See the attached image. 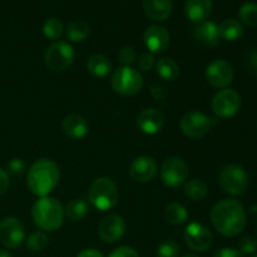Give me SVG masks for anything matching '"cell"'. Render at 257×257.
<instances>
[{
  "label": "cell",
  "mask_w": 257,
  "mask_h": 257,
  "mask_svg": "<svg viewBox=\"0 0 257 257\" xmlns=\"http://www.w3.org/2000/svg\"><path fill=\"white\" fill-rule=\"evenodd\" d=\"M211 223L213 227L226 237L240 235L246 226V212L238 201L222 200L211 210Z\"/></svg>",
  "instance_id": "6da1fadb"
},
{
  "label": "cell",
  "mask_w": 257,
  "mask_h": 257,
  "mask_svg": "<svg viewBox=\"0 0 257 257\" xmlns=\"http://www.w3.org/2000/svg\"><path fill=\"white\" fill-rule=\"evenodd\" d=\"M60 171L57 163L48 158L38 160L28 171L27 183L29 190L39 197H47L59 183Z\"/></svg>",
  "instance_id": "7a4b0ae2"
},
{
  "label": "cell",
  "mask_w": 257,
  "mask_h": 257,
  "mask_svg": "<svg viewBox=\"0 0 257 257\" xmlns=\"http://www.w3.org/2000/svg\"><path fill=\"white\" fill-rule=\"evenodd\" d=\"M32 217L38 228L52 232L62 227L65 217L64 208L57 198L40 197L33 205Z\"/></svg>",
  "instance_id": "3957f363"
},
{
  "label": "cell",
  "mask_w": 257,
  "mask_h": 257,
  "mask_svg": "<svg viewBox=\"0 0 257 257\" xmlns=\"http://www.w3.org/2000/svg\"><path fill=\"white\" fill-rule=\"evenodd\" d=\"M119 200L117 185L108 177H99L89 188V201L97 210L108 211L114 207Z\"/></svg>",
  "instance_id": "277c9868"
},
{
  "label": "cell",
  "mask_w": 257,
  "mask_h": 257,
  "mask_svg": "<svg viewBox=\"0 0 257 257\" xmlns=\"http://www.w3.org/2000/svg\"><path fill=\"white\" fill-rule=\"evenodd\" d=\"M113 90L120 95H135L142 89L143 77L132 67H119L114 70L110 78Z\"/></svg>",
  "instance_id": "5b68a950"
},
{
  "label": "cell",
  "mask_w": 257,
  "mask_h": 257,
  "mask_svg": "<svg viewBox=\"0 0 257 257\" xmlns=\"http://www.w3.org/2000/svg\"><path fill=\"white\" fill-rule=\"evenodd\" d=\"M218 183L223 192L231 196H242L248 186V175L238 165H227L218 175Z\"/></svg>",
  "instance_id": "8992f818"
},
{
  "label": "cell",
  "mask_w": 257,
  "mask_h": 257,
  "mask_svg": "<svg viewBox=\"0 0 257 257\" xmlns=\"http://www.w3.org/2000/svg\"><path fill=\"white\" fill-rule=\"evenodd\" d=\"M74 58V48L69 43L58 40L45 50L44 64L53 72H63L73 64Z\"/></svg>",
  "instance_id": "52a82bcc"
},
{
  "label": "cell",
  "mask_w": 257,
  "mask_h": 257,
  "mask_svg": "<svg viewBox=\"0 0 257 257\" xmlns=\"http://www.w3.org/2000/svg\"><path fill=\"white\" fill-rule=\"evenodd\" d=\"M161 180L167 187L177 188L186 182L188 168L180 157H168L161 166Z\"/></svg>",
  "instance_id": "ba28073f"
},
{
  "label": "cell",
  "mask_w": 257,
  "mask_h": 257,
  "mask_svg": "<svg viewBox=\"0 0 257 257\" xmlns=\"http://www.w3.org/2000/svg\"><path fill=\"white\" fill-rule=\"evenodd\" d=\"M241 108V97L236 90L223 88L218 90L212 99V110L218 118H231Z\"/></svg>",
  "instance_id": "9c48e42d"
},
{
  "label": "cell",
  "mask_w": 257,
  "mask_h": 257,
  "mask_svg": "<svg viewBox=\"0 0 257 257\" xmlns=\"http://www.w3.org/2000/svg\"><path fill=\"white\" fill-rule=\"evenodd\" d=\"M211 125H212L211 118L207 117L205 113L197 112V110L186 113L180 123L183 135L188 138H192V140L205 137L210 132Z\"/></svg>",
  "instance_id": "30bf717a"
},
{
  "label": "cell",
  "mask_w": 257,
  "mask_h": 257,
  "mask_svg": "<svg viewBox=\"0 0 257 257\" xmlns=\"http://www.w3.org/2000/svg\"><path fill=\"white\" fill-rule=\"evenodd\" d=\"M235 77L233 67L223 59H216L206 68V79L213 88L223 89L232 83Z\"/></svg>",
  "instance_id": "8fae6325"
},
{
  "label": "cell",
  "mask_w": 257,
  "mask_h": 257,
  "mask_svg": "<svg viewBox=\"0 0 257 257\" xmlns=\"http://www.w3.org/2000/svg\"><path fill=\"white\" fill-rule=\"evenodd\" d=\"M25 240V227L20 220L7 217L0 222V242L7 248H18Z\"/></svg>",
  "instance_id": "7c38bea8"
},
{
  "label": "cell",
  "mask_w": 257,
  "mask_h": 257,
  "mask_svg": "<svg viewBox=\"0 0 257 257\" xmlns=\"http://www.w3.org/2000/svg\"><path fill=\"white\" fill-rule=\"evenodd\" d=\"M185 242L196 252H205L212 245V233L205 225L192 222L185 230Z\"/></svg>",
  "instance_id": "4fadbf2b"
},
{
  "label": "cell",
  "mask_w": 257,
  "mask_h": 257,
  "mask_svg": "<svg viewBox=\"0 0 257 257\" xmlns=\"http://www.w3.org/2000/svg\"><path fill=\"white\" fill-rule=\"evenodd\" d=\"M125 232V221L117 213L108 215L98 226L99 237L107 243H114L123 237Z\"/></svg>",
  "instance_id": "5bb4252c"
},
{
  "label": "cell",
  "mask_w": 257,
  "mask_h": 257,
  "mask_svg": "<svg viewBox=\"0 0 257 257\" xmlns=\"http://www.w3.org/2000/svg\"><path fill=\"white\" fill-rule=\"evenodd\" d=\"M143 40L151 54H162L170 47V33L161 25L147 28Z\"/></svg>",
  "instance_id": "9a60e30c"
},
{
  "label": "cell",
  "mask_w": 257,
  "mask_h": 257,
  "mask_svg": "<svg viewBox=\"0 0 257 257\" xmlns=\"http://www.w3.org/2000/svg\"><path fill=\"white\" fill-rule=\"evenodd\" d=\"M165 125V117L156 108H146L137 115V127L145 135H157Z\"/></svg>",
  "instance_id": "2e32d148"
},
{
  "label": "cell",
  "mask_w": 257,
  "mask_h": 257,
  "mask_svg": "<svg viewBox=\"0 0 257 257\" xmlns=\"http://www.w3.org/2000/svg\"><path fill=\"white\" fill-rule=\"evenodd\" d=\"M130 175L136 182H150L157 175V163L150 156H141L131 163Z\"/></svg>",
  "instance_id": "e0dca14e"
},
{
  "label": "cell",
  "mask_w": 257,
  "mask_h": 257,
  "mask_svg": "<svg viewBox=\"0 0 257 257\" xmlns=\"http://www.w3.org/2000/svg\"><path fill=\"white\" fill-rule=\"evenodd\" d=\"M192 37L196 42L210 48L216 47L220 42L218 27L216 25V23L210 22V20H206V22L196 25L192 32Z\"/></svg>",
  "instance_id": "ac0fdd59"
},
{
  "label": "cell",
  "mask_w": 257,
  "mask_h": 257,
  "mask_svg": "<svg viewBox=\"0 0 257 257\" xmlns=\"http://www.w3.org/2000/svg\"><path fill=\"white\" fill-rule=\"evenodd\" d=\"M63 132L70 140L79 141L83 140L89 132L88 122L79 114H69L63 119L62 123Z\"/></svg>",
  "instance_id": "d6986e66"
},
{
  "label": "cell",
  "mask_w": 257,
  "mask_h": 257,
  "mask_svg": "<svg viewBox=\"0 0 257 257\" xmlns=\"http://www.w3.org/2000/svg\"><path fill=\"white\" fill-rule=\"evenodd\" d=\"M211 12H212V0H187L185 4L186 17L196 24L206 22Z\"/></svg>",
  "instance_id": "ffe728a7"
},
{
  "label": "cell",
  "mask_w": 257,
  "mask_h": 257,
  "mask_svg": "<svg viewBox=\"0 0 257 257\" xmlns=\"http://www.w3.org/2000/svg\"><path fill=\"white\" fill-rule=\"evenodd\" d=\"M146 15L155 22H163L172 14V0H143Z\"/></svg>",
  "instance_id": "44dd1931"
},
{
  "label": "cell",
  "mask_w": 257,
  "mask_h": 257,
  "mask_svg": "<svg viewBox=\"0 0 257 257\" xmlns=\"http://www.w3.org/2000/svg\"><path fill=\"white\" fill-rule=\"evenodd\" d=\"M87 69L93 77L95 78H104L112 70V63L105 55L94 54L88 59Z\"/></svg>",
  "instance_id": "7402d4cb"
},
{
  "label": "cell",
  "mask_w": 257,
  "mask_h": 257,
  "mask_svg": "<svg viewBox=\"0 0 257 257\" xmlns=\"http://www.w3.org/2000/svg\"><path fill=\"white\" fill-rule=\"evenodd\" d=\"M218 34L221 39L235 42L243 35V27L235 19H226L218 25Z\"/></svg>",
  "instance_id": "603a6c76"
},
{
  "label": "cell",
  "mask_w": 257,
  "mask_h": 257,
  "mask_svg": "<svg viewBox=\"0 0 257 257\" xmlns=\"http://www.w3.org/2000/svg\"><path fill=\"white\" fill-rule=\"evenodd\" d=\"M156 72L161 79L173 82L180 74V68L177 63L171 58H161L156 64Z\"/></svg>",
  "instance_id": "cb8c5ba5"
},
{
  "label": "cell",
  "mask_w": 257,
  "mask_h": 257,
  "mask_svg": "<svg viewBox=\"0 0 257 257\" xmlns=\"http://www.w3.org/2000/svg\"><path fill=\"white\" fill-rule=\"evenodd\" d=\"M88 211H89V207H88L87 201L83 198H74L65 206L64 215L73 222H78L88 215Z\"/></svg>",
  "instance_id": "d4e9b609"
},
{
  "label": "cell",
  "mask_w": 257,
  "mask_h": 257,
  "mask_svg": "<svg viewBox=\"0 0 257 257\" xmlns=\"http://www.w3.org/2000/svg\"><path fill=\"white\" fill-rule=\"evenodd\" d=\"M89 33L90 29L87 23L83 22V20H74V22L68 25L65 35H67L68 40H70V42L80 43L84 42L89 37Z\"/></svg>",
  "instance_id": "484cf974"
},
{
  "label": "cell",
  "mask_w": 257,
  "mask_h": 257,
  "mask_svg": "<svg viewBox=\"0 0 257 257\" xmlns=\"http://www.w3.org/2000/svg\"><path fill=\"white\" fill-rule=\"evenodd\" d=\"M165 217L171 225L180 226L188 220V212L181 203H170L165 210Z\"/></svg>",
  "instance_id": "4316f807"
},
{
  "label": "cell",
  "mask_w": 257,
  "mask_h": 257,
  "mask_svg": "<svg viewBox=\"0 0 257 257\" xmlns=\"http://www.w3.org/2000/svg\"><path fill=\"white\" fill-rule=\"evenodd\" d=\"M183 191H185V195L192 201H202L207 196L208 188L202 180L195 178L185 183Z\"/></svg>",
  "instance_id": "83f0119b"
},
{
  "label": "cell",
  "mask_w": 257,
  "mask_h": 257,
  "mask_svg": "<svg viewBox=\"0 0 257 257\" xmlns=\"http://www.w3.org/2000/svg\"><path fill=\"white\" fill-rule=\"evenodd\" d=\"M63 33H64V25L57 18H49L43 24V34L48 39L58 42V39L62 38Z\"/></svg>",
  "instance_id": "f1b7e54d"
},
{
  "label": "cell",
  "mask_w": 257,
  "mask_h": 257,
  "mask_svg": "<svg viewBox=\"0 0 257 257\" xmlns=\"http://www.w3.org/2000/svg\"><path fill=\"white\" fill-rule=\"evenodd\" d=\"M240 20L247 27L257 25V4L256 3H245L238 10Z\"/></svg>",
  "instance_id": "f546056e"
},
{
  "label": "cell",
  "mask_w": 257,
  "mask_h": 257,
  "mask_svg": "<svg viewBox=\"0 0 257 257\" xmlns=\"http://www.w3.org/2000/svg\"><path fill=\"white\" fill-rule=\"evenodd\" d=\"M48 242H49V238L43 231H35L30 233L28 237L27 248L32 252H38V251L44 250L48 246Z\"/></svg>",
  "instance_id": "4dcf8cb0"
},
{
  "label": "cell",
  "mask_w": 257,
  "mask_h": 257,
  "mask_svg": "<svg viewBox=\"0 0 257 257\" xmlns=\"http://www.w3.org/2000/svg\"><path fill=\"white\" fill-rule=\"evenodd\" d=\"M180 246L172 240H166L158 246L157 257H178Z\"/></svg>",
  "instance_id": "1f68e13d"
},
{
  "label": "cell",
  "mask_w": 257,
  "mask_h": 257,
  "mask_svg": "<svg viewBox=\"0 0 257 257\" xmlns=\"http://www.w3.org/2000/svg\"><path fill=\"white\" fill-rule=\"evenodd\" d=\"M118 60L124 67H131L136 60V50L132 47H123L118 52Z\"/></svg>",
  "instance_id": "d6a6232c"
},
{
  "label": "cell",
  "mask_w": 257,
  "mask_h": 257,
  "mask_svg": "<svg viewBox=\"0 0 257 257\" xmlns=\"http://www.w3.org/2000/svg\"><path fill=\"white\" fill-rule=\"evenodd\" d=\"M238 246H240V251L243 255H252L257 251V240L252 236H245L243 238H241Z\"/></svg>",
  "instance_id": "836d02e7"
},
{
  "label": "cell",
  "mask_w": 257,
  "mask_h": 257,
  "mask_svg": "<svg viewBox=\"0 0 257 257\" xmlns=\"http://www.w3.org/2000/svg\"><path fill=\"white\" fill-rule=\"evenodd\" d=\"M155 57H153V54H151L150 52L143 53V54H141L140 58H138V67H140V69L143 70V72H150V70L155 67Z\"/></svg>",
  "instance_id": "e575fe53"
},
{
  "label": "cell",
  "mask_w": 257,
  "mask_h": 257,
  "mask_svg": "<svg viewBox=\"0 0 257 257\" xmlns=\"http://www.w3.org/2000/svg\"><path fill=\"white\" fill-rule=\"evenodd\" d=\"M25 170V163L20 158H12L8 163V171L13 176H20Z\"/></svg>",
  "instance_id": "d590c367"
},
{
  "label": "cell",
  "mask_w": 257,
  "mask_h": 257,
  "mask_svg": "<svg viewBox=\"0 0 257 257\" xmlns=\"http://www.w3.org/2000/svg\"><path fill=\"white\" fill-rule=\"evenodd\" d=\"M108 257H140V255L135 248L130 247V246H122V247H118L112 251Z\"/></svg>",
  "instance_id": "8d00e7d4"
},
{
  "label": "cell",
  "mask_w": 257,
  "mask_h": 257,
  "mask_svg": "<svg viewBox=\"0 0 257 257\" xmlns=\"http://www.w3.org/2000/svg\"><path fill=\"white\" fill-rule=\"evenodd\" d=\"M213 257H243V253L240 250L231 247H223L218 250Z\"/></svg>",
  "instance_id": "74e56055"
},
{
  "label": "cell",
  "mask_w": 257,
  "mask_h": 257,
  "mask_svg": "<svg viewBox=\"0 0 257 257\" xmlns=\"http://www.w3.org/2000/svg\"><path fill=\"white\" fill-rule=\"evenodd\" d=\"M10 186V180H9V175L5 170L0 168V195L5 193L8 191Z\"/></svg>",
  "instance_id": "f35d334b"
},
{
  "label": "cell",
  "mask_w": 257,
  "mask_h": 257,
  "mask_svg": "<svg viewBox=\"0 0 257 257\" xmlns=\"http://www.w3.org/2000/svg\"><path fill=\"white\" fill-rule=\"evenodd\" d=\"M151 93H152V95L155 97V99L157 100H162L163 98L166 97L165 88L161 87V85L158 84H153L152 87H151Z\"/></svg>",
  "instance_id": "ab89813d"
},
{
  "label": "cell",
  "mask_w": 257,
  "mask_h": 257,
  "mask_svg": "<svg viewBox=\"0 0 257 257\" xmlns=\"http://www.w3.org/2000/svg\"><path fill=\"white\" fill-rule=\"evenodd\" d=\"M77 257H104L102 252H99L95 248H87V250H83L82 252H79V255Z\"/></svg>",
  "instance_id": "60d3db41"
},
{
  "label": "cell",
  "mask_w": 257,
  "mask_h": 257,
  "mask_svg": "<svg viewBox=\"0 0 257 257\" xmlns=\"http://www.w3.org/2000/svg\"><path fill=\"white\" fill-rule=\"evenodd\" d=\"M248 60H250V64L252 65L255 69H257V52H252L248 57Z\"/></svg>",
  "instance_id": "b9f144b4"
},
{
  "label": "cell",
  "mask_w": 257,
  "mask_h": 257,
  "mask_svg": "<svg viewBox=\"0 0 257 257\" xmlns=\"http://www.w3.org/2000/svg\"><path fill=\"white\" fill-rule=\"evenodd\" d=\"M0 257H13L12 253L7 250H0Z\"/></svg>",
  "instance_id": "7bdbcfd3"
},
{
  "label": "cell",
  "mask_w": 257,
  "mask_h": 257,
  "mask_svg": "<svg viewBox=\"0 0 257 257\" xmlns=\"http://www.w3.org/2000/svg\"><path fill=\"white\" fill-rule=\"evenodd\" d=\"M182 257H198V256L193 255V253H187V255H185V256H182Z\"/></svg>",
  "instance_id": "ee69618b"
},
{
  "label": "cell",
  "mask_w": 257,
  "mask_h": 257,
  "mask_svg": "<svg viewBox=\"0 0 257 257\" xmlns=\"http://www.w3.org/2000/svg\"><path fill=\"white\" fill-rule=\"evenodd\" d=\"M256 78H257V69H256Z\"/></svg>",
  "instance_id": "f6af8a7d"
},
{
  "label": "cell",
  "mask_w": 257,
  "mask_h": 257,
  "mask_svg": "<svg viewBox=\"0 0 257 257\" xmlns=\"http://www.w3.org/2000/svg\"><path fill=\"white\" fill-rule=\"evenodd\" d=\"M252 257H257V255H253V256H252Z\"/></svg>",
  "instance_id": "bcb514c9"
}]
</instances>
